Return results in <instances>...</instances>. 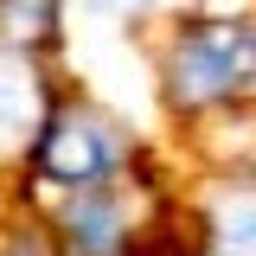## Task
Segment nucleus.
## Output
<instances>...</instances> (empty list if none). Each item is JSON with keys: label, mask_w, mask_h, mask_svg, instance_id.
Segmentation results:
<instances>
[{"label": "nucleus", "mask_w": 256, "mask_h": 256, "mask_svg": "<svg viewBox=\"0 0 256 256\" xmlns=\"http://www.w3.org/2000/svg\"><path fill=\"white\" fill-rule=\"evenodd\" d=\"M148 77L166 148L256 116V13H173L148 38Z\"/></svg>", "instance_id": "obj_1"}, {"label": "nucleus", "mask_w": 256, "mask_h": 256, "mask_svg": "<svg viewBox=\"0 0 256 256\" xmlns=\"http://www.w3.org/2000/svg\"><path fill=\"white\" fill-rule=\"evenodd\" d=\"M173 160V148L160 141L148 122H134L128 109H116L109 96L84 90L77 77H64L52 116L38 128V148H32L26 173L13 180V198H77V192H109L128 180H148Z\"/></svg>", "instance_id": "obj_2"}, {"label": "nucleus", "mask_w": 256, "mask_h": 256, "mask_svg": "<svg viewBox=\"0 0 256 256\" xmlns=\"http://www.w3.org/2000/svg\"><path fill=\"white\" fill-rule=\"evenodd\" d=\"M38 212H45V230H52V256H186L180 166L173 160L148 180H128V186H109V192L45 198Z\"/></svg>", "instance_id": "obj_3"}, {"label": "nucleus", "mask_w": 256, "mask_h": 256, "mask_svg": "<svg viewBox=\"0 0 256 256\" xmlns=\"http://www.w3.org/2000/svg\"><path fill=\"white\" fill-rule=\"evenodd\" d=\"M180 166V237L186 256H256V160Z\"/></svg>", "instance_id": "obj_4"}, {"label": "nucleus", "mask_w": 256, "mask_h": 256, "mask_svg": "<svg viewBox=\"0 0 256 256\" xmlns=\"http://www.w3.org/2000/svg\"><path fill=\"white\" fill-rule=\"evenodd\" d=\"M64 90V64L26 45H0V192L26 173L38 128Z\"/></svg>", "instance_id": "obj_5"}, {"label": "nucleus", "mask_w": 256, "mask_h": 256, "mask_svg": "<svg viewBox=\"0 0 256 256\" xmlns=\"http://www.w3.org/2000/svg\"><path fill=\"white\" fill-rule=\"evenodd\" d=\"M0 45H26L58 58L64 52V0H0Z\"/></svg>", "instance_id": "obj_6"}, {"label": "nucleus", "mask_w": 256, "mask_h": 256, "mask_svg": "<svg viewBox=\"0 0 256 256\" xmlns=\"http://www.w3.org/2000/svg\"><path fill=\"white\" fill-rule=\"evenodd\" d=\"M0 218H6V192H0Z\"/></svg>", "instance_id": "obj_7"}, {"label": "nucleus", "mask_w": 256, "mask_h": 256, "mask_svg": "<svg viewBox=\"0 0 256 256\" xmlns=\"http://www.w3.org/2000/svg\"><path fill=\"white\" fill-rule=\"evenodd\" d=\"M250 160H256V154H250Z\"/></svg>", "instance_id": "obj_8"}]
</instances>
